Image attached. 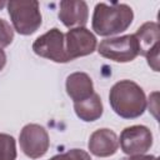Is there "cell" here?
I'll list each match as a JSON object with an SVG mask.
<instances>
[{
	"label": "cell",
	"instance_id": "cell-1",
	"mask_svg": "<svg viewBox=\"0 0 160 160\" xmlns=\"http://www.w3.org/2000/svg\"><path fill=\"white\" fill-rule=\"evenodd\" d=\"M134 20V11L128 4L98 2L95 5L91 26L96 35L114 36L129 29Z\"/></svg>",
	"mask_w": 160,
	"mask_h": 160
},
{
	"label": "cell",
	"instance_id": "cell-2",
	"mask_svg": "<svg viewBox=\"0 0 160 160\" xmlns=\"http://www.w3.org/2000/svg\"><path fill=\"white\" fill-rule=\"evenodd\" d=\"M109 104L114 112L122 119L140 118L146 110V96L135 81L124 79L115 82L109 92Z\"/></svg>",
	"mask_w": 160,
	"mask_h": 160
},
{
	"label": "cell",
	"instance_id": "cell-3",
	"mask_svg": "<svg viewBox=\"0 0 160 160\" xmlns=\"http://www.w3.org/2000/svg\"><path fill=\"white\" fill-rule=\"evenodd\" d=\"M12 29L24 36L34 34L42 22L40 6L36 0H11L6 2Z\"/></svg>",
	"mask_w": 160,
	"mask_h": 160
},
{
	"label": "cell",
	"instance_id": "cell-4",
	"mask_svg": "<svg viewBox=\"0 0 160 160\" xmlns=\"http://www.w3.org/2000/svg\"><path fill=\"white\" fill-rule=\"evenodd\" d=\"M98 52L115 62H130L139 56V44L134 34L108 38L100 41Z\"/></svg>",
	"mask_w": 160,
	"mask_h": 160
},
{
	"label": "cell",
	"instance_id": "cell-5",
	"mask_svg": "<svg viewBox=\"0 0 160 160\" xmlns=\"http://www.w3.org/2000/svg\"><path fill=\"white\" fill-rule=\"evenodd\" d=\"M32 51L44 59L54 62H69L65 51V35L58 28L48 30L32 42Z\"/></svg>",
	"mask_w": 160,
	"mask_h": 160
},
{
	"label": "cell",
	"instance_id": "cell-6",
	"mask_svg": "<svg viewBox=\"0 0 160 160\" xmlns=\"http://www.w3.org/2000/svg\"><path fill=\"white\" fill-rule=\"evenodd\" d=\"M139 44V55L145 56L148 65L159 71V49H160V28L155 21L144 22L134 34Z\"/></svg>",
	"mask_w": 160,
	"mask_h": 160
},
{
	"label": "cell",
	"instance_id": "cell-7",
	"mask_svg": "<svg viewBox=\"0 0 160 160\" xmlns=\"http://www.w3.org/2000/svg\"><path fill=\"white\" fill-rule=\"evenodd\" d=\"M21 151L30 159L42 158L50 146V139L46 129L39 124H26L19 135Z\"/></svg>",
	"mask_w": 160,
	"mask_h": 160
},
{
	"label": "cell",
	"instance_id": "cell-8",
	"mask_svg": "<svg viewBox=\"0 0 160 160\" xmlns=\"http://www.w3.org/2000/svg\"><path fill=\"white\" fill-rule=\"evenodd\" d=\"M121 151L129 156L144 155L152 146L151 130L145 125H131L125 128L119 139Z\"/></svg>",
	"mask_w": 160,
	"mask_h": 160
},
{
	"label": "cell",
	"instance_id": "cell-9",
	"mask_svg": "<svg viewBox=\"0 0 160 160\" xmlns=\"http://www.w3.org/2000/svg\"><path fill=\"white\" fill-rule=\"evenodd\" d=\"M98 48L96 36L86 28L70 29L65 34V51L69 61L92 54Z\"/></svg>",
	"mask_w": 160,
	"mask_h": 160
},
{
	"label": "cell",
	"instance_id": "cell-10",
	"mask_svg": "<svg viewBox=\"0 0 160 160\" xmlns=\"http://www.w3.org/2000/svg\"><path fill=\"white\" fill-rule=\"evenodd\" d=\"M59 19L64 26L69 29L85 28L89 20V8L82 0H62L60 1Z\"/></svg>",
	"mask_w": 160,
	"mask_h": 160
},
{
	"label": "cell",
	"instance_id": "cell-11",
	"mask_svg": "<svg viewBox=\"0 0 160 160\" xmlns=\"http://www.w3.org/2000/svg\"><path fill=\"white\" fill-rule=\"evenodd\" d=\"M88 149L90 150V152L92 155H95L98 158L112 156L114 154H116V151L119 149L118 135L108 128L98 129L90 135L89 142H88Z\"/></svg>",
	"mask_w": 160,
	"mask_h": 160
},
{
	"label": "cell",
	"instance_id": "cell-12",
	"mask_svg": "<svg viewBox=\"0 0 160 160\" xmlns=\"http://www.w3.org/2000/svg\"><path fill=\"white\" fill-rule=\"evenodd\" d=\"M66 94L74 102H80L89 99L94 91V84L91 78L82 71L70 74L65 81Z\"/></svg>",
	"mask_w": 160,
	"mask_h": 160
},
{
	"label": "cell",
	"instance_id": "cell-13",
	"mask_svg": "<svg viewBox=\"0 0 160 160\" xmlns=\"http://www.w3.org/2000/svg\"><path fill=\"white\" fill-rule=\"evenodd\" d=\"M74 110L80 120L85 122H91L101 118L104 112V106L100 95L94 92L89 99L80 102H74Z\"/></svg>",
	"mask_w": 160,
	"mask_h": 160
},
{
	"label": "cell",
	"instance_id": "cell-14",
	"mask_svg": "<svg viewBox=\"0 0 160 160\" xmlns=\"http://www.w3.org/2000/svg\"><path fill=\"white\" fill-rule=\"evenodd\" d=\"M16 141L9 135L0 132V160H16Z\"/></svg>",
	"mask_w": 160,
	"mask_h": 160
},
{
	"label": "cell",
	"instance_id": "cell-15",
	"mask_svg": "<svg viewBox=\"0 0 160 160\" xmlns=\"http://www.w3.org/2000/svg\"><path fill=\"white\" fill-rule=\"evenodd\" d=\"M49 160H91L88 151L82 149H70L62 154H58Z\"/></svg>",
	"mask_w": 160,
	"mask_h": 160
},
{
	"label": "cell",
	"instance_id": "cell-16",
	"mask_svg": "<svg viewBox=\"0 0 160 160\" xmlns=\"http://www.w3.org/2000/svg\"><path fill=\"white\" fill-rule=\"evenodd\" d=\"M14 40V29L4 19H0V49L9 46Z\"/></svg>",
	"mask_w": 160,
	"mask_h": 160
},
{
	"label": "cell",
	"instance_id": "cell-17",
	"mask_svg": "<svg viewBox=\"0 0 160 160\" xmlns=\"http://www.w3.org/2000/svg\"><path fill=\"white\" fill-rule=\"evenodd\" d=\"M120 160H158V158L155 155H132V156H128V158H122Z\"/></svg>",
	"mask_w": 160,
	"mask_h": 160
},
{
	"label": "cell",
	"instance_id": "cell-18",
	"mask_svg": "<svg viewBox=\"0 0 160 160\" xmlns=\"http://www.w3.org/2000/svg\"><path fill=\"white\" fill-rule=\"evenodd\" d=\"M5 65H6V54L2 49H0V71L5 68Z\"/></svg>",
	"mask_w": 160,
	"mask_h": 160
},
{
	"label": "cell",
	"instance_id": "cell-19",
	"mask_svg": "<svg viewBox=\"0 0 160 160\" xmlns=\"http://www.w3.org/2000/svg\"><path fill=\"white\" fill-rule=\"evenodd\" d=\"M4 6H6V2H5V1H0V10H1Z\"/></svg>",
	"mask_w": 160,
	"mask_h": 160
}]
</instances>
